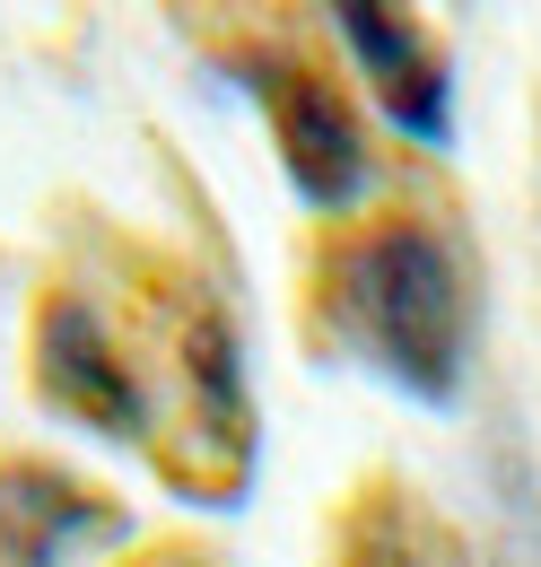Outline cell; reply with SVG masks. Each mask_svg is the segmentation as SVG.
<instances>
[{
	"mask_svg": "<svg viewBox=\"0 0 541 567\" xmlns=\"http://www.w3.org/2000/svg\"><path fill=\"white\" fill-rule=\"evenodd\" d=\"M333 323L349 332V350L367 358L394 393L446 411L463 393L472 367V288L463 262L437 227L419 218H376L333 254Z\"/></svg>",
	"mask_w": 541,
	"mask_h": 567,
	"instance_id": "6da1fadb",
	"label": "cell"
},
{
	"mask_svg": "<svg viewBox=\"0 0 541 567\" xmlns=\"http://www.w3.org/2000/svg\"><path fill=\"white\" fill-rule=\"evenodd\" d=\"M245 79H254V96H263V114H270V141H279V166H288L297 202L324 210V218L367 202L376 157H367V132L349 123V105H340L333 87L315 71H297V62H279V53H254Z\"/></svg>",
	"mask_w": 541,
	"mask_h": 567,
	"instance_id": "7a4b0ae2",
	"label": "cell"
},
{
	"mask_svg": "<svg viewBox=\"0 0 541 567\" xmlns=\"http://www.w3.org/2000/svg\"><path fill=\"white\" fill-rule=\"evenodd\" d=\"M324 18H333V35L349 44L358 79L376 87V105L402 141L419 148L455 141V71L428 44V27L410 18V0H324Z\"/></svg>",
	"mask_w": 541,
	"mask_h": 567,
	"instance_id": "3957f363",
	"label": "cell"
},
{
	"mask_svg": "<svg viewBox=\"0 0 541 567\" xmlns=\"http://www.w3.org/2000/svg\"><path fill=\"white\" fill-rule=\"evenodd\" d=\"M35 375H44V402L70 411L96 436H140L149 427V393L123 367V350L105 341V323L79 306V297H53L44 323H35Z\"/></svg>",
	"mask_w": 541,
	"mask_h": 567,
	"instance_id": "277c9868",
	"label": "cell"
},
{
	"mask_svg": "<svg viewBox=\"0 0 541 567\" xmlns=\"http://www.w3.org/2000/svg\"><path fill=\"white\" fill-rule=\"evenodd\" d=\"M105 533H114V506L96 489H79L44 463L0 472V567H70V550H88Z\"/></svg>",
	"mask_w": 541,
	"mask_h": 567,
	"instance_id": "5b68a950",
	"label": "cell"
},
{
	"mask_svg": "<svg viewBox=\"0 0 541 567\" xmlns=\"http://www.w3.org/2000/svg\"><path fill=\"white\" fill-rule=\"evenodd\" d=\"M184 384H193V402H202L218 445H236L254 427V411H245V350H236V332H227L218 306H202L193 332H184Z\"/></svg>",
	"mask_w": 541,
	"mask_h": 567,
	"instance_id": "8992f818",
	"label": "cell"
},
{
	"mask_svg": "<svg viewBox=\"0 0 541 567\" xmlns=\"http://www.w3.org/2000/svg\"><path fill=\"white\" fill-rule=\"evenodd\" d=\"M349 567H446V550H437L428 524H410V515H376V542H367Z\"/></svg>",
	"mask_w": 541,
	"mask_h": 567,
	"instance_id": "52a82bcc",
	"label": "cell"
}]
</instances>
